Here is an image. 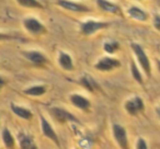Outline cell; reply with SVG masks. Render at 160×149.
<instances>
[{
	"label": "cell",
	"mask_w": 160,
	"mask_h": 149,
	"mask_svg": "<svg viewBox=\"0 0 160 149\" xmlns=\"http://www.w3.org/2000/svg\"><path fill=\"white\" fill-rule=\"evenodd\" d=\"M131 47H132V51H133L134 54H135L136 58H137L138 62H139L140 67H142V70H144L145 73H146V76L148 77V78H150L151 65H150V62H149L148 56H147V54L145 53L144 48H142L139 44H137V43H132Z\"/></svg>",
	"instance_id": "6da1fadb"
},
{
	"label": "cell",
	"mask_w": 160,
	"mask_h": 149,
	"mask_svg": "<svg viewBox=\"0 0 160 149\" xmlns=\"http://www.w3.org/2000/svg\"><path fill=\"white\" fill-rule=\"evenodd\" d=\"M109 23L103 22V21H97V20H87L80 24V31L85 36H91L96 34L97 32L102 31L109 27Z\"/></svg>",
	"instance_id": "7a4b0ae2"
},
{
	"label": "cell",
	"mask_w": 160,
	"mask_h": 149,
	"mask_svg": "<svg viewBox=\"0 0 160 149\" xmlns=\"http://www.w3.org/2000/svg\"><path fill=\"white\" fill-rule=\"evenodd\" d=\"M23 27L30 34L34 36H41L47 33V29L36 18H27L23 20Z\"/></svg>",
	"instance_id": "3957f363"
},
{
	"label": "cell",
	"mask_w": 160,
	"mask_h": 149,
	"mask_svg": "<svg viewBox=\"0 0 160 149\" xmlns=\"http://www.w3.org/2000/svg\"><path fill=\"white\" fill-rule=\"evenodd\" d=\"M120 60L113 57H109V56H105V57L99 59L94 65V68L99 71H102V72H109V71H112L116 68H120Z\"/></svg>",
	"instance_id": "277c9868"
},
{
	"label": "cell",
	"mask_w": 160,
	"mask_h": 149,
	"mask_svg": "<svg viewBox=\"0 0 160 149\" xmlns=\"http://www.w3.org/2000/svg\"><path fill=\"white\" fill-rule=\"evenodd\" d=\"M124 107L129 115L136 116L145 110V103L140 97H134L125 102Z\"/></svg>",
	"instance_id": "5b68a950"
},
{
	"label": "cell",
	"mask_w": 160,
	"mask_h": 149,
	"mask_svg": "<svg viewBox=\"0 0 160 149\" xmlns=\"http://www.w3.org/2000/svg\"><path fill=\"white\" fill-rule=\"evenodd\" d=\"M112 132H113V137L115 142L121 148L125 149L128 147V138H127V132L123 126L120 124H114L112 127Z\"/></svg>",
	"instance_id": "8992f818"
},
{
	"label": "cell",
	"mask_w": 160,
	"mask_h": 149,
	"mask_svg": "<svg viewBox=\"0 0 160 149\" xmlns=\"http://www.w3.org/2000/svg\"><path fill=\"white\" fill-rule=\"evenodd\" d=\"M51 113H52V115L56 118V120L59 121V122H62V123H66V122L80 123L79 120H78L73 114L69 113L67 110L62 109V107H52Z\"/></svg>",
	"instance_id": "52a82bcc"
},
{
	"label": "cell",
	"mask_w": 160,
	"mask_h": 149,
	"mask_svg": "<svg viewBox=\"0 0 160 149\" xmlns=\"http://www.w3.org/2000/svg\"><path fill=\"white\" fill-rule=\"evenodd\" d=\"M40 120H41V128H42L43 135H44L46 138H48V139H51L54 144H56L57 146H59V139H58V136H57V134H56V132L54 131V128L51 125V123H49L43 115L40 116Z\"/></svg>",
	"instance_id": "ba28073f"
},
{
	"label": "cell",
	"mask_w": 160,
	"mask_h": 149,
	"mask_svg": "<svg viewBox=\"0 0 160 149\" xmlns=\"http://www.w3.org/2000/svg\"><path fill=\"white\" fill-rule=\"evenodd\" d=\"M57 6L62 7V9L68 10V11L72 12H88L90 9L87 6L82 5V3L76 2V1H71V0H57Z\"/></svg>",
	"instance_id": "9c48e42d"
},
{
	"label": "cell",
	"mask_w": 160,
	"mask_h": 149,
	"mask_svg": "<svg viewBox=\"0 0 160 149\" xmlns=\"http://www.w3.org/2000/svg\"><path fill=\"white\" fill-rule=\"evenodd\" d=\"M97 5H98L99 9L102 12L105 13H111V14H118V16H123L122 10L116 3H113L109 0H97Z\"/></svg>",
	"instance_id": "30bf717a"
},
{
	"label": "cell",
	"mask_w": 160,
	"mask_h": 149,
	"mask_svg": "<svg viewBox=\"0 0 160 149\" xmlns=\"http://www.w3.org/2000/svg\"><path fill=\"white\" fill-rule=\"evenodd\" d=\"M69 100H70L71 104L75 105L77 109L82 110V111H88V110L91 107V103H90V101L88 100L86 97L81 96V94H78V93L70 94Z\"/></svg>",
	"instance_id": "8fae6325"
},
{
	"label": "cell",
	"mask_w": 160,
	"mask_h": 149,
	"mask_svg": "<svg viewBox=\"0 0 160 149\" xmlns=\"http://www.w3.org/2000/svg\"><path fill=\"white\" fill-rule=\"evenodd\" d=\"M126 13L132 20L139 21V22H146L149 18L148 13H147L145 10L140 9V8H138V7H135V6H132L131 8H128Z\"/></svg>",
	"instance_id": "7c38bea8"
},
{
	"label": "cell",
	"mask_w": 160,
	"mask_h": 149,
	"mask_svg": "<svg viewBox=\"0 0 160 149\" xmlns=\"http://www.w3.org/2000/svg\"><path fill=\"white\" fill-rule=\"evenodd\" d=\"M23 55H24V57L27 58V59H29L30 62H32L35 65H44L47 62V58L45 57V55L38 51L24 52Z\"/></svg>",
	"instance_id": "4fadbf2b"
},
{
	"label": "cell",
	"mask_w": 160,
	"mask_h": 149,
	"mask_svg": "<svg viewBox=\"0 0 160 149\" xmlns=\"http://www.w3.org/2000/svg\"><path fill=\"white\" fill-rule=\"evenodd\" d=\"M10 109H11V111L13 112L18 117L22 118V120L30 121L33 117V113H32L30 110H28L27 107H19V105H16L14 103H11V104H10Z\"/></svg>",
	"instance_id": "5bb4252c"
},
{
	"label": "cell",
	"mask_w": 160,
	"mask_h": 149,
	"mask_svg": "<svg viewBox=\"0 0 160 149\" xmlns=\"http://www.w3.org/2000/svg\"><path fill=\"white\" fill-rule=\"evenodd\" d=\"M58 64L62 67L64 70L67 71H71L73 70V62L71 56L69 55L68 53H65V52H62L59 54V57H58Z\"/></svg>",
	"instance_id": "9a60e30c"
},
{
	"label": "cell",
	"mask_w": 160,
	"mask_h": 149,
	"mask_svg": "<svg viewBox=\"0 0 160 149\" xmlns=\"http://www.w3.org/2000/svg\"><path fill=\"white\" fill-rule=\"evenodd\" d=\"M80 83H81L86 89L91 92H94L98 89H100V86L98 85V82H97L91 76H88V75H85L82 78L80 79Z\"/></svg>",
	"instance_id": "2e32d148"
},
{
	"label": "cell",
	"mask_w": 160,
	"mask_h": 149,
	"mask_svg": "<svg viewBox=\"0 0 160 149\" xmlns=\"http://www.w3.org/2000/svg\"><path fill=\"white\" fill-rule=\"evenodd\" d=\"M19 144L20 147L23 149H35L36 146L34 145V142L28 134L19 133Z\"/></svg>",
	"instance_id": "e0dca14e"
},
{
	"label": "cell",
	"mask_w": 160,
	"mask_h": 149,
	"mask_svg": "<svg viewBox=\"0 0 160 149\" xmlns=\"http://www.w3.org/2000/svg\"><path fill=\"white\" fill-rule=\"evenodd\" d=\"M1 138H2L3 144H5V146L7 147V148H13L14 145H16V140H14L13 136H12L11 132L9 131L8 127H5V128L2 129Z\"/></svg>",
	"instance_id": "ac0fdd59"
},
{
	"label": "cell",
	"mask_w": 160,
	"mask_h": 149,
	"mask_svg": "<svg viewBox=\"0 0 160 149\" xmlns=\"http://www.w3.org/2000/svg\"><path fill=\"white\" fill-rule=\"evenodd\" d=\"M47 91V88L45 86H33V87H30L28 89H25L24 93L28 94V96H32V97H40V96H43L45 94Z\"/></svg>",
	"instance_id": "d6986e66"
},
{
	"label": "cell",
	"mask_w": 160,
	"mask_h": 149,
	"mask_svg": "<svg viewBox=\"0 0 160 149\" xmlns=\"http://www.w3.org/2000/svg\"><path fill=\"white\" fill-rule=\"evenodd\" d=\"M20 6L25 8H34V9H43V5L38 0H16Z\"/></svg>",
	"instance_id": "ffe728a7"
},
{
	"label": "cell",
	"mask_w": 160,
	"mask_h": 149,
	"mask_svg": "<svg viewBox=\"0 0 160 149\" xmlns=\"http://www.w3.org/2000/svg\"><path fill=\"white\" fill-rule=\"evenodd\" d=\"M131 71H132L133 78L135 79L140 86L144 85V80H142V73H140V70L138 69L137 65L135 64L134 60H131Z\"/></svg>",
	"instance_id": "44dd1931"
},
{
	"label": "cell",
	"mask_w": 160,
	"mask_h": 149,
	"mask_svg": "<svg viewBox=\"0 0 160 149\" xmlns=\"http://www.w3.org/2000/svg\"><path fill=\"white\" fill-rule=\"evenodd\" d=\"M118 48H120V45L115 41H109V42H105L103 44V49L108 54H114Z\"/></svg>",
	"instance_id": "7402d4cb"
},
{
	"label": "cell",
	"mask_w": 160,
	"mask_h": 149,
	"mask_svg": "<svg viewBox=\"0 0 160 149\" xmlns=\"http://www.w3.org/2000/svg\"><path fill=\"white\" fill-rule=\"evenodd\" d=\"M136 148H138V149H147V145H146L145 139H142V137L138 138L137 142H136Z\"/></svg>",
	"instance_id": "603a6c76"
},
{
	"label": "cell",
	"mask_w": 160,
	"mask_h": 149,
	"mask_svg": "<svg viewBox=\"0 0 160 149\" xmlns=\"http://www.w3.org/2000/svg\"><path fill=\"white\" fill-rule=\"evenodd\" d=\"M153 25H155L156 30L157 31H159L160 30V17L158 13L155 14V17H153Z\"/></svg>",
	"instance_id": "cb8c5ba5"
},
{
	"label": "cell",
	"mask_w": 160,
	"mask_h": 149,
	"mask_svg": "<svg viewBox=\"0 0 160 149\" xmlns=\"http://www.w3.org/2000/svg\"><path fill=\"white\" fill-rule=\"evenodd\" d=\"M13 36L9 35V34H6V33H0V41H9L12 40Z\"/></svg>",
	"instance_id": "d4e9b609"
},
{
	"label": "cell",
	"mask_w": 160,
	"mask_h": 149,
	"mask_svg": "<svg viewBox=\"0 0 160 149\" xmlns=\"http://www.w3.org/2000/svg\"><path fill=\"white\" fill-rule=\"evenodd\" d=\"M5 85H6V80L3 78H1V77H0V90L5 87Z\"/></svg>",
	"instance_id": "484cf974"
}]
</instances>
